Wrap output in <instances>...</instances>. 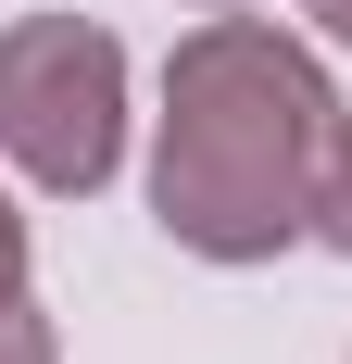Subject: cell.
<instances>
[{
  "label": "cell",
  "mask_w": 352,
  "mask_h": 364,
  "mask_svg": "<svg viewBox=\"0 0 352 364\" xmlns=\"http://www.w3.org/2000/svg\"><path fill=\"white\" fill-rule=\"evenodd\" d=\"M340 126V88L302 38L264 13H214L164 63V126H151V214L202 264H277L315 239V164Z\"/></svg>",
  "instance_id": "1"
},
{
  "label": "cell",
  "mask_w": 352,
  "mask_h": 364,
  "mask_svg": "<svg viewBox=\"0 0 352 364\" xmlns=\"http://www.w3.org/2000/svg\"><path fill=\"white\" fill-rule=\"evenodd\" d=\"M0 164L51 201H88L126 164V50L88 13L0 26Z\"/></svg>",
  "instance_id": "2"
},
{
  "label": "cell",
  "mask_w": 352,
  "mask_h": 364,
  "mask_svg": "<svg viewBox=\"0 0 352 364\" xmlns=\"http://www.w3.org/2000/svg\"><path fill=\"white\" fill-rule=\"evenodd\" d=\"M315 239L352 252V113L327 126V164H315Z\"/></svg>",
  "instance_id": "3"
},
{
  "label": "cell",
  "mask_w": 352,
  "mask_h": 364,
  "mask_svg": "<svg viewBox=\"0 0 352 364\" xmlns=\"http://www.w3.org/2000/svg\"><path fill=\"white\" fill-rule=\"evenodd\" d=\"M0 364H63L51 352V314H38L26 289H0Z\"/></svg>",
  "instance_id": "4"
},
{
  "label": "cell",
  "mask_w": 352,
  "mask_h": 364,
  "mask_svg": "<svg viewBox=\"0 0 352 364\" xmlns=\"http://www.w3.org/2000/svg\"><path fill=\"white\" fill-rule=\"evenodd\" d=\"M0 289H26V214H13V188H0Z\"/></svg>",
  "instance_id": "5"
},
{
  "label": "cell",
  "mask_w": 352,
  "mask_h": 364,
  "mask_svg": "<svg viewBox=\"0 0 352 364\" xmlns=\"http://www.w3.org/2000/svg\"><path fill=\"white\" fill-rule=\"evenodd\" d=\"M302 13H315V26H327V38L352 50V0H302Z\"/></svg>",
  "instance_id": "6"
},
{
  "label": "cell",
  "mask_w": 352,
  "mask_h": 364,
  "mask_svg": "<svg viewBox=\"0 0 352 364\" xmlns=\"http://www.w3.org/2000/svg\"><path fill=\"white\" fill-rule=\"evenodd\" d=\"M202 13H252V0H202Z\"/></svg>",
  "instance_id": "7"
}]
</instances>
